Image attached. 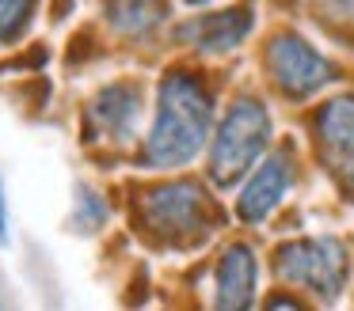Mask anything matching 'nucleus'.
<instances>
[{
    "instance_id": "nucleus-1",
    "label": "nucleus",
    "mask_w": 354,
    "mask_h": 311,
    "mask_svg": "<svg viewBox=\"0 0 354 311\" xmlns=\"http://www.w3.org/2000/svg\"><path fill=\"white\" fill-rule=\"evenodd\" d=\"M214 126V99L194 76L168 72L156 99V118L145 141L149 167H183L202 152Z\"/></svg>"
},
{
    "instance_id": "nucleus-2",
    "label": "nucleus",
    "mask_w": 354,
    "mask_h": 311,
    "mask_svg": "<svg viewBox=\"0 0 354 311\" xmlns=\"http://www.w3.org/2000/svg\"><path fill=\"white\" fill-rule=\"evenodd\" d=\"M141 212H145L149 232L160 235L171 247H194V243L209 239L214 228L221 224V212L209 201V194L198 182L187 179L149 190L145 201H141Z\"/></svg>"
},
{
    "instance_id": "nucleus-3",
    "label": "nucleus",
    "mask_w": 354,
    "mask_h": 311,
    "mask_svg": "<svg viewBox=\"0 0 354 311\" xmlns=\"http://www.w3.org/2000/svg\"><path fill=\"white\" fill-rule=\"evenodd\" d=\"M270 144V114L259 99L244 95L225 110L221 126L214 137V152H209V179L217 186H232L255 167V159L267 152Z\"/></svg>"
},
{
    "instance_id": "nucleus-4",
    "label": "nucleus",
    "mask_w": 354,
    "mask_h": 311,
    "mask_svg": "<svg viewBox=\"0 0 354 311\" xmlns=\"http://www.w3.org/2000/svg\"><path fill=\"white\" fill-rule=\"evenodd\" d=\"M274 273L290 285L308 288L320 300H335L346 288V273H351V258L346 247L331 235L324 239H297L286 243L274 258Z\"/></svg>"
},
{
    "instance_id": "nucleus-5",
    "label": "nucleus",
    "mask_w": 354,
    "mask_h": 311,
    "mask_svg": "<svg viewBox=\"0 0 354 311\" xmlns=\"http://www.w3.org/2000/svg\"><path fill=\"white\" fill-rule=\"evenodd\" d=\"M267 68L274 76V83L290 99H308L316 91H324L335 80V65L324 57L316 46H308L301 34H274L267 50Z\"/></svg>"
},
{
    "instance_id": "nucleus-6",
    "label": "nucleus",
    "mask_w": 354,
    "mask_h": 311,
    "mask_svg": "<svg viewBox=\"0 0 354 311\" xmlns=\"http://www.w3.org/2000/svg\"><path fill=\"white\" fill-rule=\"evenodd\" d=\"M316 144L331 179L354 201V95L331 99L316 114Z\"/></svg>"
},
{
    "instance_id": "nucleus-7",
    "label": "nucleus",
    "mask_w": 354,
    "mask_h": 311,
    "mask_svg": "<svg viewBox=\"0 0 354 311\" xmlns=\"http://www.w3.org/2000/svg\"><path fill=\"white\" fill-rule=\"evenodd\" d=\"M293 182V159L290 152H274V156H263V163L252 167L248 174V186L240 194L236 212L244 220H267L270 212L278 209V201L286 197Z\"/></svg>"
},
{
    "instance_id": "nucleus-8",
    "label": "nucleus",
    "mask_w": 354,
    "mask_h": 311,
    "mask_svg": "<svg viewBox=\"0 0 354 311\" xmlns=\"http://www.w3.org/2000/svg\"><path fill=\"white\" fill-rule=\"evenodd\" d=\"M248 30H252V12H248V8H232V12L191 19L187 27L176 30V38L187 46H194V50H202V53H225V50L244 42Z\"/></svg>"
},
{
    "instance_id": "nucleus-9",
    "label": "nucleus",
    "mask_w": 354,
    "mask_h": 311,
    "mask_svg": "<svg viewBox=\"0 0 354 311\" xmlns=\"http://www.w3.org/2000/svg\"><path fill=\"white\" fill-rule=\"evenodd\" d=\"M138 110H141V91L133 83H111L95 95L92 110H88V121L100 137H111V141H126L138 126Z\"/></svg>"
},
{
    "instance_id": "nucleus-10",
    "label": "nucleus",
    "mask_w": 354,
    "mask_h": 311,
    "mask_svg": "<svg viewBox=\"0 0 354 311\" xmlns=\"http://www.w3.org/2000/svg\"><path fill=\"white\" fill-rule=\"evenodd\" d=\"M255 281H259V262H255L252 247H244V243L229 247L217 262V308H252Z\"/></svg>"
},
{
    "instance_id": "nucleus-11",
    "label": "nucleus",
    "mask_w": 354,
    "mask_h": 311,
    "mask_svg": "<svg viewBox=\"0 0 354 311\" xmlns=\"http://www.w3.org/2000/svg\"><path fill=\"white\" fill-rule=\"evenodd\" d=\"M103 12H107V23L118 34L141 38V34H153L168 19V0H107Z\"/></svg>"
},
{
    "instance_id": "nucleus-12",
    "label": "nucleus",
    "mask_w": 354,
    "mask_h": 311,
    "mask_svg": "<svg viewBox=\"0 0 354 311\" xmlns=\"http://www.w3.org/2000/svg\"><path fill=\"white\" fill-rule=\"evenodd\" d=\"M31 8H35V0H0V42L16 38L27 27Z\"/></svg>"
},
{
    "instance_id": "nucleus-13",
    "label": "nucleus",
    "mask_w": 354,
    "mask_h": 311,
    "mask_svg": "<svg viewBox=\"0 0 354 311\" xmlns=\"http://www.w3.org/2000/svg\"><path fill=\"white\" fill-rule=\"evenodd\" d=\"M324 8H331V12H346V15H354V0H320Z\"/></svg>"
},
{
    "instance_id": "nucleus-14",
    "label": "nucleus",
    "mask_w": 354,
    "mask_h": 311,
    "mask_svg": "<svg viewBox=\"0 0 354 311\" xmlns=\"http://www.w3.org/2000/svg\"><path fill=\"white\" fill-rule=\"evenodd\" d=\"M0 243H8V209H4V190H0Z\"/></svg>"
},
{
    "instance_id": "nucleus-15",
    "label": "nucleus",
    "mask_w": 354,
    "mask_h": 311,
    "mask_svg": "<svg viewBox=\"0 0 354 311\" xmlns=\"http://www.w3.org/2000/svg\"><path fill=\"white\" fill-rule=\"evenodd\" d=\"M187 4H214V0H187Z\"/></svg>"
}]
</instances>
